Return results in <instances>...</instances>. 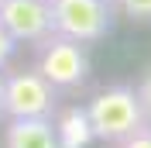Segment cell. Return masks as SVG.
I'll list each match as a JSON object with an SVG mask.
<instances>
[{
	"instance_id": "6da1fadb",
	"label": "cell",
	"mask_w": 151,
	"mask_h": 148,
	"mask_svg": "<svg viewBox=\"0 0 151 148\" xmlns=\"http://www.w3.org/2000/svg\"><path fill=\"white\" fill-rule=\"evenodd\" d=\"M86 128L93 138L110 141V145H120L134 131H141L144 114L134 96V86H110V90L96 93L86 107Z\"/></svg>"
},
{
	"instance_id": "7a4b0ae2",
	"label": "cell",
	"mask_w": 151,
	"mask_h": 148,
	"mask_svg": "<svg viewBox=\"0 0 151 148\" xmlns=\"http://www.w3.org/2000/svg\"><path fill=\"white\" fill-rule=\"evenodd\" d=\"M52 35L72 38L79 45H96L113 31L117 7L113 0H48Z\"/></svg>"
},
{
	"instance_id": "3957f363",
	"label": "cell",
	"mask_w": 151,
	"mask_h": 148,
	"mask_svg": "<svg viewBox=\"0 0 151 148\" xmlns=\"http://www.w3.org/2000/svg\"><path fill=\"white\" fill-rule=\"evenodd\" d=\"M55 86L48 83L38 69H21V73L4 76V117H55L58 96Z\"/></svg>"
},
{
	"instance_id": "277c9868",
	"label": "cell",
	"mask_w": 151,
	"mask_h": 148,
	"mask_svg": "<svg viewBox=\"0 0 151 148\" xmlns=\"http://www.w3.org/2000/svg\"><path fill=\"white\" fill-rule=\"evenodd\" d=\"M38 73L55 90H76L89 76V55L86 45L62 35H48L38 41Z\"/></svg>"
},
{
	"instance_id": "5b68a950",
	"label": "cell",
	"mask_w": 151,
	"mask_h": 148,
	"mask_svg": "<svg viewBox=\"0 0 151 148\" xmlns=\"http://www.w3.org/2000/svg\"><path fill=\"white\" fill-rule=\"evenodd\" d=\"M0 28L17 45H38L52 35V10L48 0H4L0 4Z\"/></svg>"
},
{
	"instance_id": "8992f818",
	"label": "cell",
	"mask_w": 151,
	"mask_h": 148,
	"mask_svg": "<svg viewBox=\"0 0 151 148\" xmlns=\"http://www.w3.org/2000/svg\"><path fill=\"white\" fill-rule=\"evenodd\" d=\"M4 148H62V138L45 117H14L4 131Z\"/></svg>"
},
{
	"instance_id": "52a82bcc",
	"label": "cell",
	"mask_w": 151,
	"mask_h": 148,
	"mask_svg": "<svg viewBox=\"0 0 151 148\" xmlns=\"http://www.w3.org/2000/svg\"><path fill=\"white\" fill-rule=\"evenodd\" d=\"M113 7L134 24H151V0H113Z\"/></svg>"
},
{
	"instance_id": "ba28073f",
	"label": "cell",
	"mask_w": 151,
	"mask_h": 148,
	"mask_svg": "<svg viewBox=\"0 0 151 148\" xmlns=\"http://www.w3.org/2000/svg\"><path fill=\"white\" fill-rule=\"evenodd\" d=\"M134 96H137V103H141V114H144V124L151 128V65L144 69L141 83L134 86Z\"/></svg>"
},
{
	"instance_id": "9c48e42d",
	"label": "cell",
	"mask_w": 151,
	"mask_h": 148,
	"mask_svg": "<svg viewBox=\"0 0 151 148\" xmlns=\"http://www.w3.org/2000/svg\"><path fill=\"white\" fill-rule=\"evenodd\" d=\"M120 148H151V128L144 124L141 131H134L131 138H124V141H120Z\"/></svg>"
},
{
	"instance_id": "30bf717a",
	"label": "cell",
	"mask_w": 151,
	"mask_h": 148,
	"mask_svg": "<svg viewBox=\"0 0 151 148\" xmlns=\"http://www.w3.org/2000/svg\"><path fill=\"white\" fill-rule=\"evenodd\" d=\"M14 52H17V41H14V38H10L7 31L0 28V69H4V65H7L10 59H14Z\"/></svg>"
},
{
	"instance_id": "8fae6325",
	"label": "cell",
	"mask_w": 151,
	"mask_h": 148,
	"mask_svg": "<svg viewBox=\"0 0 151 148\" xmlns=\"http://www.w3.org/2000/svg\"><path fill=\"white\" fill-rule=\"evenodd\" d=\"M4 76H7V73L0 69V117H4Z\"/></svg>"
},
{
	"instance_id": "7c38bea8",
	"label": "cell",
	"mask_w": 151,
	"mask_h": 148,
	"mask_svg": "<svg viewBox=\"0 0 151 148\" xmlns=\"http://www.w3.org/2000/svg\"><path fill=\"white\" fill-rule=\"evenodd\" d=\"M0 4H4V0H0Z\"/></svg>"
}]
</instances>
